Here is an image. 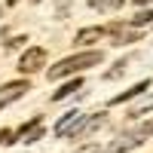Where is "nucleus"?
<instances>
[{
    "label": "nucleus",
    "mask_w": 153,
    "mask_h": 153,
    "mask_svg": "<svg viewBox=\"0 0 153 153\" xmlns=\"http://www.w3.org/2000/svg\"><path fill=\"white\" fill-rule=\"evenodd\" d=\"M101 52H80V55H71L65 61H58L55 68H49V80H61V76H68V74H76V71H83V68H95L101 65Z\"/></svg>",
    "instance_id": "nucleus-1"
},
{
    "label": "nucleus",
    "mask_w": 153,
    "mask_h": 153,
    "mask_svg": "<svg viewBox=\"0 0 153 153\" xmlns=\"http://www.w3.org/2000/svg\"><path fill=\"white\" fill-rule=\"evenodd\" d=\"M150 135H153V120L144 123V126H138V129H132V132H123L117 141L107 147V153H126V150H135V147H141L144 138H150Z\"/></svg>",
    "instance_id": "nucleus-2"
},
{
    "label": "nucleus",
    "mask_w": 153,
    "mask_h": 153,
    "mask_svg": "<svg viewBox=\"0 0 153 153\" xmlns=\"http://www.w3.org/2000/svg\"><path fill=\"white\" fill-rule=\"evenodd\" d=\"M43 65H46V49L34 46V49H28V52L22 55V61H19V71H22V74H34V71H40Z\"/></svg>",
    "instance_id": "nucleus-3"
},
{
    "label": "nucleus",
    "mask_w": 153,
    "mask_h": 153,
    "mask_svg": "<svg viewBox=\"0 0 153 153\" xmlns=\"http://www.w3.org/2000/svg\"><path fill=\"white\" fill-rule=\"evenodd\" d=\"M104 123H107V113H104V110H101V113H92L89 120H80V123H76V129L71 132V135H74V141H76V138H86V135H92V132H98Z\"/></svg>",
    "instance_id": "nucleus-4"
},
{
    "label": "nucleus",
    "mask_w": 153,
    "mask_h": 153,
    "mask_svg": "<svg viewBox=\"0 0 153 153\" xmlns=\"http://www.w3.org/2000/svg\"><path fill=\"white\" fill-rule=\"evenodd\" d=\"M28 83L25 80H16V83H6V86H0V107H6V104H12V101H19L25 92H28Z\"/></svg>",
    "instance_id": "nucleus-5"
},
{
    "label": "nucleus",
    "mask_w": 153,
    "mask_h": 153,
    "mask_svg": "<svg viewBox=\"0 0 153 153\" xmlns=\"http://www.w3.org/2000/svg\"><path fill=\"white\" fill-rule=\"evenodd\" d=\"M19 135L25 138V144L40 141V138H43V120H40V117H34L31 123H25V126H22V132H19Z\"/></svg>",
    "instance_id": "nucleus-6"
},
{
    "label": "nucleus",
    "mask_w": 153,
    "mask_h": 153,
    "mask_svg": "<svg viewBox=\"0 0 153 153\" xmlns=\"http://www.w3.org/2000/svg\"><path fill=\"white\" fill-rule=\"evenodd\" d=\"M80 120H83V113H80V110H71V113H65V117H61V120L55 123V135H58V138H65L68 132H74V129H76V123H80Z\"/></svg>",
    "instance_id": "nucleus-7"
},
{
    "label": "nucleus",
    "mask_w": 153,
    "mask_h": 153,
    "mask_svg": "<svg viewBox=\"0 0 153 153\" xmlns=\"http://www.w3.org/2000/svg\"><path fill=\"white\" fill-rule=\"evenodd\" d=\"M147 89H150V80H141L138 86H132V89H126L123 95H117V98H110V104H126V101H129V98H138L141 92H147Z\"/></svg>",
    "instance_id": "nucleus-8"
},
{
    "label": "nucleus",
    "mask_w": 153,
    "mask_h": 153,
    "mask_svg": "<svg viewBox=\"0 0 153 153\" xmlns=\"http://www.w3.org/2000/svg\"><path fill=\"white\" fill-rule=\"evenodd\" d=\"M104 34H110V28H86L76 34V43H92V40H101Z\"/></svg>",
    "instance_id": "nucleus-9"
},
{
    "label": "nucleus",
    "mask_w": 153,
    "mask_h": 153,
    "mask_svg": "<svg viewBox=\"0 0 153 153\" xmlns=\"http://www.w3.org/2000/svg\"><path fill=\"white\" fill-rule=\"evenodd\" d=\"M76 89H83V80H80V76H76V80H71L68 86H61L58 92L52 95V101H65V98H71V95L76 92Z\"/></svg>",
    "instance_id": "nucleus-10"
},
{
    "label": "nucleus",
    "mask_w": 153,
    "mask_h": 153,
    "mask_svg": "<svg viewBox=\"0 0 153 153\" xmlns=\"http://www.w3.org/2000/svg\"><path fill=\"white\" fill-rule=\"evenodd\" d=\"M147 110H153V95H150V98H144L138 107H132V110H129V120H138V117H141V113H147Z\"/></svg>",
    "instance_id": "nucleus-11"
},
{
    "label": "nucleus",
    "mask_w": 153,
    "mask_h": 153,
    "mask_svg": "<svg viewBox=\"0 0 153 153\" xmlns=\"http://www.w3.org/2000/svg\"><path fill=\"white\" fill-rule=\"evenodd\" d=\"M89 6H92V9H120L123 6V0H89Z\"/></svg>",
    "instance_id": "nucleus-12"
},
{
    "label": "nucleus",
    "mask_w": 153,
    "mask_h": 153,
    "mask_svg": "<svg viewBox=\"0 0 153 153\" xmlns=\"http://www.w3.org/2000/svg\"><path fill=\"white\" fill-rule=\"evenodd\" d=\"M129 71V58H123V61H117V65H113V71H107L104 74V80H117L120 74H126Z\"/></svg>",
    "instance_id": "nucleus-13"
},
{
    "label": "nucleus",
    "mask_w": 153,
    "mask_h": 153,
    "mask_svg": "<svg viewBox=\"0 0 153 153\" xmlns=\"http://www.w3.org/2000/svg\"><path fill=\"white\" fill-rule=\"evenodd\" d=\"M150 22H153V9H144V12H138L132 19V25H138V28H141V25H150Z\"/></svg>",
    "instance_id": "nucleus-14"
},
{
    "label": "nucleus",
    "mask_w": 153,
    "mask_h": 153,
    "mask_svg": "<svg viewBox=\"0 0 153 153\" xmlns=\"http://www.w3.org/2000/svg\"><path fill=\"white\" fill-rule=\"evenodd\" d=\"M12 138H16V135H12L9 129H3V132H0V144H12Z\"/></svg>",
    "instance_id": "nucleus-15"
},
{
    "label": "nucleus",
    "mask_w": 153,
    "mask_h": 153,
    "mask_svg": "<svg viewBox=\"0 0 153 153\" xmlns=\"http://www.w3.org/2000/svg\"><path fill=\"white\" fill-rule=\"evenodd\" d=\"M22 43H25V37H12V40H9L6 46H9V49H16V46H22Z\"/></svg>",
    "instance_id": "nucleus-16"
},
{
    "label": "nucleus",
    "mask_w": 153,
    "mask_h": 153,
    "mask_svg": "<svg viewBox=\"0 0 153 153\" xmlns=\"http://www.w3.org/2000/svg\"><path fill=\"white\" fill-rule=\"evenodd\" d=\"M76 153H101V150H98L95 144H89V147H83V150H76Z\"/></svg>",
    "instance_id": "nucleus-17"
},
{
    "label": "nucleus",
    "mask_w": 153,
    "mask_h": 153,
    "mask_svg": "<svg viewBox=\"0 0 153 153\" xmlns=\"http://www.w3.org/2000/svg\"><path fill=\"white\" fill-rule=\"evenodd\" d=\"M6 3H9V6H12V3H19V0H6Z\"/></svg>",
    "instance_id": "nucleus-18"
},
{
    "label": "nucleus",
    "mask_w": 153,
    "mask_h": 153,
    "mask_svg": "<svg viewBox=\"0 0 153 153\" xmlns=\"http://www.w3.org/2000/svg\"><path fill=\"white\" fill-rule=\"evenodd\" d=\"M135 3H147V0H135Z\"/></svg>",
    "instance_id": "nucleus-19"
}]
</instances>
